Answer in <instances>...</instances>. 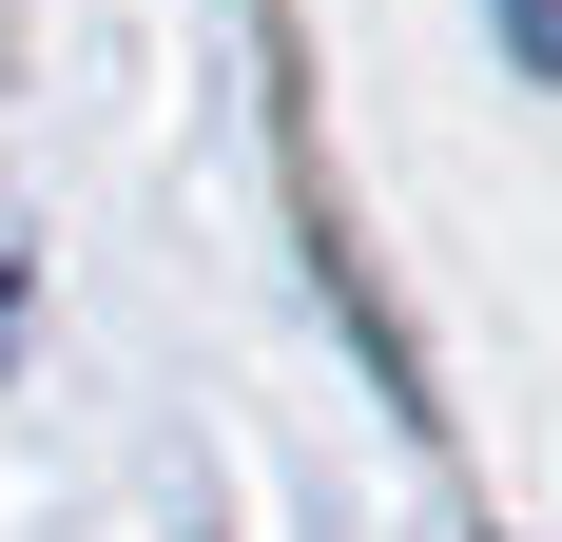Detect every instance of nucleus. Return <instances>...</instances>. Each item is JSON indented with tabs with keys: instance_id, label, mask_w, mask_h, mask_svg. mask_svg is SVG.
<instances>
[{
	"instance_id": "f257e3e1",
	"label": "nucleus",
	"mask_w": 562,
	"mask_h": 542,
	"mask_svg": "<svg viewBox=\"0 0 562 542\" xmlns=\"http://www.w3.org/2000/svg\"><path fill=\"white\" fill-rule=\"evenodd\" d=\"M505 39H524V58H543V78H562V0H524V20H505Z\"/></svg>"
}]
</instances>
